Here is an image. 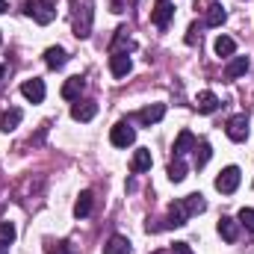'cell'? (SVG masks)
Wrapping results in <instances>:
<instances>
[{
    "label": "cell",
    "instance_id": "23",
    "mask_svg": "<svg viewBox=\"0 0 254 254\" xmlns=\"http://www.w3.org/2000/svg\"><path fill=\"white\" fill-rule=\"evenodd\" d=\"M213 48H216V54H219V57H225V60H231V57H234V51H237V42H234L231 36H219Z\"/></svg>",
    "mask_w": 254,
    "mask_h": 254
},
{
    "label": "cell",
    "instance_id": "13",
    "mask_svg": "<svg viewBox=\"0 0 254 254\" xmlns=\"http://www.w3.org/2000/svg\"><path fill=\"white\" fill-rule=\"evenodd\" d=\"M92 207H95V195H92L89 190H83L80 198L74 201V216H77V219H86V216L92 213Z\"/></svg>",
    "mask_w": 254,
    "mask_h": 254
},
{
    "label": "cell",
    "instance_id": "6",
    "mask_svg": "<svg viewBox=\"0 0 254 254\" xmlns=\"http://www.w3.org/2000/svg\"><path fill=\"white\" fill-rule=\"evenodd\" d=\"M225 133L231 142H246L249 139V119L246 116H234L228 125H225Z\"/></svg>",
    "mask_w": 254,
    "mask_h": 254
},
{
    "label": "cell",
    "instance_id": "4",
    "mask_svg": "<svg viewBox=\"0 0 254 254\" xmlns=\"http://www.w3.org/2000/svg\"><path fill=\"white\" fill-rule=\"evenodd\" d=\"M240 181H243V172H240L237 166H228V169L219 172V178H216V190L222 192V195H231V192H237Z\"/></svg>",
    "mask_w": 254,
    "mask_h": 254
},
{
    "label": "cell",
    "instance_id": "29",
    "mask_svg": "<svg viewBox=\"0 0 254 254\" xmlns=\"http://www.w3.org/2000/svg\"><path fill=\"white\" fill-rule=\"evenodd\" d=\"M48 254H74V252H71L65 243H57V246H51V249H48Z\"/></svg>",
    "mask_w": 254,
    "mask_h": 254
},
{
    "label": "cell",
    "instance_id": "33",
    "mask_svg": "<svg viewBox=\"0 0 254 254\" xmlns=\"http://www.w3.org/2000/svg\"><path fill=\"white\" fill-rule=\"evenodd\" d=\"M0 77H3V65H0Z\"/></svg>",
    "mask_w": 254,
    "mask_h": 254
},
{
    "label": "cell",
    "instance_id": "10",
    "mask_svg": "<svg viewBox=\"0 0 254 254\" xmlns=\"http://www.w3.org/2000/svg\"><path fill=\"white\" fill-rule=\"evenodd\" d=\"M98 116V104L95 101H74L71 107V119L74 122H92Z\"/></svg>",
    "mask_w": 254,
    "mask_h": 254
},
{
    "label": "cell",
    "instance_id": "34",
    "mask_svg": "<svg viewBox=\"0 0 254 254\" xmlns=\"http://www.w3.org/2000/svg\"><path fill=\"white\" fill-rule=\"evenodd\" d=\"M0 42H3V36H0Z\"/></svg>",
    "mask_w": 254,
    "mask_h": 254
},
{
    "label": "cell",
    "instance_id": "2",
    "mask_svg": "<svg viewBox=\"0 0 254 254\" xmlns=\"http://www.w3.org/2000/svg\"><path fill=\"white\" fill-rule=\"evenodd\" d=\"M74 36L77 39L92 36V0H74Z\"/></svg>",
    "mask_w": 254,
    "mask_h": 254
},
{
    "label": "cell",
    "instance_id": "9",
    "mask_svg": "<svg viewBox=\"0 0 254 254\" xmlns=\"http://www.w3.org/2000/svg\"><path fill=\"white\" fill-rule=\"evenodd\" d=\"M172 18H175V6H172L169 0H157V6H154V12H151V21H154L160 30H166Z\"/></svg>",
    "mask_w": 254,
    "mask_h": 254
},
{
    "label": "cell",
    "instance_id": "30",
    "mask_svg": "<svg viewBox=\"0 0 254 254\" xmlns=\"http://www.w3.org/2000/svg\"><path fill=\"white\" fill-rule=\"evenodd\" d=\"M195 33H198V27L192 24V27H190V36H187V45H195V42L201 39V36H195Z\"/></svg>",
    "mask_w": 254,
    "mask_h": 254
},
{
    "label": "cell",
    "instance_id": "7",
    "mask_svg": "<svg viewBox=\"0 0 254 254\" xmlns=\"http://www.w3.org/2000/svg\"><path fill=\"white\" fill-rule=\"evenodd\" d=\"M163 116H166V104H151V107L139 110V113H136L133 119H136L139 125L151 127V125H157V122H163Z\"/></svg>",
    "mask_w": 254,
    "mask_h": 254
},
{
    "label": "cell",
    "instance_id": "3",
    "mask_svg": "<svg viewBox=\"0 0 254 254\" xmlns=\"http://www.w3.org/2000/svg\"><path fill=\"white\" fill-rule=\"evenodd\" d=\"M24 12H27L36 24H42V27H48V24L57 18L54 0H27V3H24Z\"/></svg>",
    "mask_w": 254,
    "mask_h": 254
},
{
    "label": "cell",
    "instance_id": "35",
    "mask_svg": "<svg viewBox=\"0 0 254 254\" xmlns=\"http://www.w3.org/2000/svg\"><path fill=\"white\" fill-rule=\"evenodd\" d=\"M157 254H163V252H157Z\"/></svg>",
    "mask_w": 254,
    "mask_h": 254
},
{
    "label": "cell",
    "instance_id": "28",
    "mask_svg": "<svg viewBox=\"0 0 254 254\" xmlns=\"http://www.w3.org/2000/svg\"><path fill=\"white\" fill-rule=\"evenodd\" d=\"M172 254H195L190 249V243H175V246H172Z\"/></svg>",
    "mask_w": 254,
    "mask_h": 254
},
{
    "label": "cell",
    "instance_id": "16",
    "mask_svg": "<svg viewBox=\"0 0 254 254\" xmlns=\"http://www.w3.org/2000/svg\"><path fill=\"white\" fill-rule=\"evenodd\" d=\"M151 169V151L148 148H139L136 154H133V160H130V172L133 175H142V172H148Z\"/></svg>",
    "mask_w": 254,
    "mask_h": 254
},
{
    "label": "cell",
    "instance_id": "17",
    "mask_svg": "<svg viewBox=\"0 0 254 254\" xmlns=\"http://www.w3.org/2000/svg\"><path fill=\"white\" fill-rule=\"evenodd\" d=\"M225 18H228L225 6H222V3H210V9H207V15H204V24H207V27H222Z\"/></svg>",
    "mask_w": 254,
    "mask_h": 254
},
{
    "label": "cell",
    "instance_id": "25",
    "mask_svg": "<svg viewBox=\"0 0 254 254\" xmlns=\"http://www.w3.org/2000/svg\"><path fill=\"white\" fill-rule=\"evenodd\" d=\"M184 178H187V163H184V157H175L172 166H169V181L172 184H181Z\"/></svg>",
    "mask_w": 254,
    "mask_h": 254
},
{
    "label": "cell",
    "instance_id": "5",
    "mask_svg": "<svg viewBox=\"0 0 254 254\" xmlns=\"http://www.w3.org/2000/svg\"><path fill=\"white\" fill-rule=\"evenodd\" d=\"M110 142L116 148H127V145L136 142V130L130 127V122H119V125H113V130H110Z\"/></svg>",
    "mask_w": 254,
    "mask_h": 254
},
{
    "label": "cell",
    "instance_id": "31",
    "mask_svg": "<svg viewBox=\"0 0 254 254\" xmlns=\"http://www.w3.org/2000/svg\"><path fill=\"white\" fill-rule=\"evenodd\" d=\"M9 246H12V243H6V240H0V254H9Z\"/></svg>",
    "mask_w": 254,
    "mask_h": 254
},
{
    "label": "cell",
    "instance_id": "11",
    "mask_svg": "<svg viewBox=\"0 0 254 254\" xmlns=\"http://www.w3.org/2000/svg\"><path fill=\"white\" fill-rule=\"evenodd\" d=\"M83 89H86V80H83L80 74H77V77H68L63 83V98L65 101H80Z\"/></svg>",
    "mask_w": 254,
    "mask_h": 254
},
{
    "label": "cell",
    "instance_id": "20",
    "mask_svg": "<svg viewBox=\"0 0 254 254\" xmlns=\"http://www.w3.org/2000/svg\"><path fill=\"white\" fill-rule=\"evenodd\" d=\"M21 119H24V113H21L18 107H12V110H6V113H3V119H0V130H3V133H9V130H15V127L21 125Z\"/></svg>",
    "mask_w": 254,
    "mask_h": 254
},
{
    "label": "cell",
    "instance_id": "19",
    "mask_svg": "<svg viewBox=\"0 0 254 254\" xmlns=\"http://www.w3.org/2000/svg\"><path fill=\"white\" fill-rule=\"evenodd\" d=\"M195 107H198V113L210 116V113H216V110H219V98H216L213 92H201V95H198V101H195Z\"/></svg>",
    "mask_w": 254,
    "mask_h": 254
},
{
    "label": "cell",
    "instance_id": "27",
    "mask_svg": "<svg viewBox=\"0 0 254 254\" xmlns=\"http://www.w3.org/2000/svg\"><path fill=\"white\" fill-rule=\"evenodd\" d=\"M0 240L15 243V225H12V222H0Z\"/></svg>",
    "mask_w": 254,
    "mask_h": 254
},
{
    "label": "cell",
    "instance_id": "14",
    "mask_svg": "<svg viewBox=\"0 0 254 254\" xmlns=\"http://www.w3.org/2000/svg\"><path fill=\"white\" fill-rule=\"evenodd\" d=\"M249 57H231V63L225 65V77L228 80H237V77H243L246 71H249Z\"/></svg>",
    "mask_w": 254,
    "mask_h": 254
},
{
    "label": "cell",
    "instance_id": "12",
    "mask_svg": "<svg viewBox=\"0 0 254 254\" xmlns=\"http://www.w3.org/2000/svg\"><path fill=\"white\" fill-rule=\"evenodd\" d=\"M219 234H222L225 243H237V237H240V222L231 219V216H222V219H219Z\"/></svg>",
    "mask_w": 254,
    "mask_h": 254
},
{
    "label": "cell",
    "instance_id": "15",
    "mask_svg": "<svg viewBox=\"0 0 254 254\" xmlns=\"http://www.w3.org/2000/svg\"><path fill=\"white\" fill-rule=\"evenodd\" d=\"M130 68H133V63H130L127 54H113V57H110V71H113V77H127Z\"/></svg>",
    "mask_w": 254,
    "mask_h": 254
},
{
    "label": "cell",
    "instance_id": "22",
    "mask_svg": "<svg viewBox=\"0 0 254 254\" xmlns=\"http://www.w3.org/2000/svg\"><path fill=\"white\" fill-rule=\"evenodd\" d=\"M68 63V54H65L63 48H48L45 51V65L48 68H63Z\"/></svg>",
    "mask_w": 254,
    "mask_h": 254
},
{
    "label": "cell",
    "instance_id": "1",
    "mask_svg": "<svg viewBox=\"0 0 254 254\" xmlns=\"http://www.w3.org/2000/svg\"><path fill=\"white\" fill-rule=\"evenodd\" d=\"M204 210H207L204 195H201V192H192V195H187V198H178V201L169 207V219H166L160 228H181V225H187V219L204 213ZM160 228H157V231H160Z\"/></svg>",
    "mask_w": 254,
    "mask_h": 254
},
{
    "label": "cell",
    "instance_id": "8",
    "mask_svg": "<svg viewBox=\"0 0 254 254\" xmlns=\"http://www.w3.org/2000/svg\"><path fill=\"white\" fill-rule=\"evenodd\" d=\"M45 80H39V77H33V80H27L24 86H21V95L30 101V104H42L45 101Z\"/></svg>",
    "mask_w": 254,
    "mask_h": 254
},
{
    "label": "cell",
    "instance_id": "21",
    "mask_svg": "<svg viewBox=\"0 0 254 254\" xmlns=\"http://www.w3.org/2000/svg\"><path fill=\"white\" fill-rule=\"evenodd\" d=\"M104 254H130V240L127 237H110L104 246Z\"/></svg>",
    "mask_w": 254,
    "mask_h": 254
},
{
    "label": "cell",
    "instance_id": "32",
    "mask_svg": "<svg viewBox=\"0 0 254 254\" xmlns=\"http://www.w3.org/2000/svg\"><path fill=\"white\" fill-rule=\"evenodd\" d=\"M6 9H9V6H6V0H0V15H3Z\"/></svg>",
    "mask_w": 254,
    "mask_h": 254
},
{
    "label": "cell",
    "instance_id": "18",
    "mask_svg": "<svg viewBox=\"0 0 254 254\" xmlns=\"http://www.w3.org/2000/svg\"><path fill=\"white\" fill-rule=\"evenodd\" d=\"M195 136H192L190 130H181L178 133V139H175V157H184L187 151H195Z\"/></svg>",
    "mask_w": 254,
    "mask_h": 254
},
{
    "label": "cell",
    "instance_id": "26",
    "mask_svg": "<svg viewBox=\"0 0 254 254\" xmlns=\"http://www.w3.org/2000/svg\"><path fill=\"white\" fill-rule=\"evenodd\" d=\"M237 222H240V225H246L249 231H254V210H252V207H243V210H240V216H237Z\"/></svg>",
    "mask_w": 254,
    "mask_h": 254
},
{
    "label": "cell",
    "instance_id": "24",
    "mask_svg": "<svg viewBox=\"0 0 254 254\" xmlns=\"http://www.w3.org/2000/svg\"><path fill=\"white\" fill-rule=\"evenodd\" d=\"M210 157H213L210 142H198V145H195V169H204V166L210 163Z\"/></svg>",
    "mask_w": 254,
    "mask_h": 254
}]
</instances>
